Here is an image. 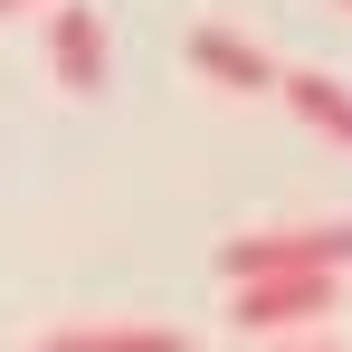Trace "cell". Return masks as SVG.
Here are the masks:
<instances>
[{
	"mask_svg": "<svg viewBox=\"0 0 352 352\" xmlns=\"http://www.w3.org/2000/svg\"><path fill=\"white\" fill-rule=\"evenodd\" d=\"M267 352H343V343H324V333H305V343H267Z\"/></svg>",
	"mask_w": 352,
	"mask_h": 352,
	"instance_id": "52a82bcc",
	"label": "cell"
},
{
	"mask_svg": "<svg viewBox=\"0 0 352 352\" xmlns=\"http://www.w3.org/2000/svg\"><path fill=\"white\" fill-rule=\"evenodd\" d=\"M48 67H58L67 96H105L115 48H105V19H96L86 0H58V10H48Z\"/></svg>",
	"mask_w": 352,
	"mask_h": 352,
	"instance_id": "3957f363",
	"label": "cell"
},
{
	"mask_svg": "<svg viewBox=\"0 0 352 352\" xmlns=\"http://www.w3.org/2000/svg\"><path fill=\"white\" fill-rule=\"evenodd\" d=\"M38 352H190L162 324H76V333H48Z\"/></svg>",
	"mask_w": 352,
	"mask_h": 352,
	"instance_id": "8992f818",
	"label": "cell"
},
{
	"mask_svg": "<svg viewBox=\"0 0 352 352\" xmlns=\"http://www.w3.org/2000/svg\"><path fill=\"white\" fill-rule=\"evenodd\" d=\"M10 10H29V0H0V19H10Z\"/></svg>",
	"mask_w": 352,
	"mask_h": 352,
	"instance_id": "ba28073f",
	"label": "cell"
},
{
	"mask_svg": "<svg viewBox=\"0 0 352 352\" xmlns=\"http://www.w3.org/2000/svg\"><path fill=\"white\" fill-rule=\"evenodd\" d=\"M276 96H286L324 143H343V153H352V86H343V76H324V67H286V76H276Z\"/></svg>",
	"mask_w": 352,
	"mask_h": 352,
	"instance_id": "5b68a950",
	"label": "cell"
},
{
	"mask_svg": "<svg viewBox=\"0 0 352 352\" xmlns=\"http://www.w3.org/2000/svg\"><path fill=\"white\" fill-rule=\"evenodd\" d=\"M219 267H229V286H248V276H343V267H352V219L229 238V248H219Z\"/></svg>",
	"mask_w": 352,
	"mask_h": 352,
	"instance_id": "6da1fadb",
	"label": "cell"
},
{
	"mask_svg": "<svg viewBox=\"0 0 352 352\" xmlns=\"http://www.w3.org/2000/svg\"><path fill=\"white\" fill-rule=\"evenodd\" d=\"M333 286L343 276H248V286H229V324L238 333H305V324H324L333 314Z\"/></svg>",
	"mask_w": 352,
	"mask_h": 352,
	"instance_id": "7a4b0ae2",
	"label": "cell"
},
{
	"mask_svg": "<svg viewBox=\"0 0 352 352\" xmlns=\"http://www.w3.org/2000/svg\"><path fill=\"white\" fill-rule=\"evenodd\" d=\"M190 67H200L219 96H276V76H286L267 48H248V38L219 29V19H200V29H190Z\"/></svg>",
	"mask_w": 352,
	"mask_h": 352,
	"instance_id": "277c9868",
	"label": "cell"
},
{
	"mask_svg": "<svg viewBox=\"0 0 352 352\" xmlns=\"http://www.w3.org/2000/svg\"><path fill=\"white\" fill-rule=\"evenodd\" d=\"M343 10H352V0H343Z\"/></svg>",
	"mask_w": 352,
	"mask_h": 352,
	"instance_id": "9c48e42d",
	"label": "cell"
}]
</instances>
